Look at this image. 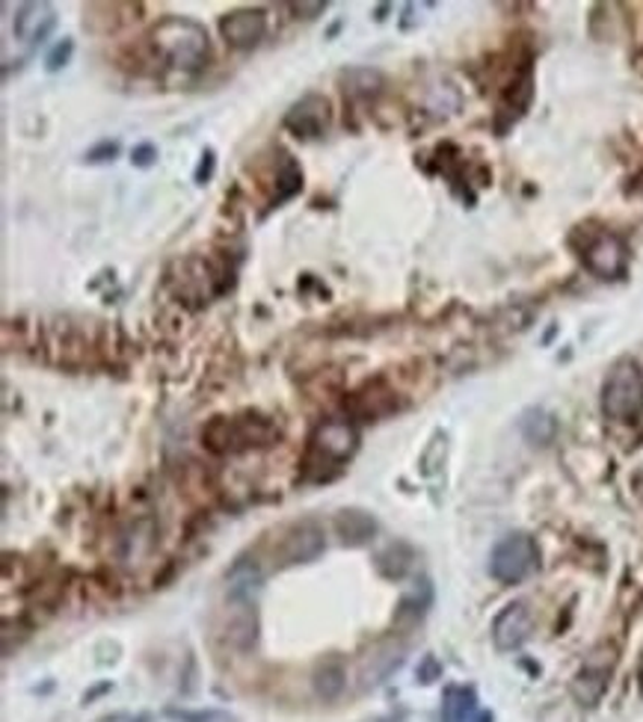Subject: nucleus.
I'll return each instance as SVG.
<instances>
[{
	"instance_id": "423d86ee",
	"label": "nucleus",
	"mask_w": 643,
	"mask_h": 722,
	"mask_svg": "<svg viewBox=\"0 0 643 722\" xmlns=\"http://www.w3.org/2000/svg\"><path fill=\"white\" fill-rule=\"evenodd\" d=\"M581 261L599 279H622L629 270V246L614 231H587V241L581 243Z\"/></svg>"
},
{
	"instance_id": "bb28decb",
	"label": "nucleus",
	"mask_w": 643,
	"mask_h": 722,
	"mask_svg": "<svg viewBox=\"0 0 643 722\" xmlns=\"http://www.w3.org/2000/svg\"><path fill=\"white\" fill-rule=\"evenodd\" d=\"M638 681H641V693H643V658H641V670H638Z\"/></svg>"
},
{
	"instance_id": "6e6552de",
	"label": "nucleus",
	"mask_w": 643,
	"mask_h": 722,
	"mask_svg": "<svg viewBox=\"0 0 643 722\" xmlns=\"http://www.w3.org/2000/svg\"><path fill=\"white\" fill-rule=\"evenodd\" d=\"M267 33V15L264 10H234L220 19V36L234 51H250L262 42Z\"/></svg>"
},
{
	"instance_id": "6ab92c4d",
	"label": "nucleus",
	"mask_w": 643,
	"mask_h": 722,
	"mask_svg": "<svg viewBox=\"0 0 643 722\" xmlns=\"http://www.w3.org/2000/svg\"><path fill=\"white\" fill-rule=\"evenodd\" d=\"M519 427H522V436H525L531 444H539V448H543V444L555 439L558 424H555V418H551L548 412H543V408H527L522 420H519Z\"/></svg>"
},
{
	"instance_id": "f257e3e1",
	"label": "nucleus",
	"mask_w": 643,
	"mask_h": 722,
	"mask_svg": "<svg viewBox=\"0 0 643 722\" xmlns=\"http://www.w3.org/2000/svg\"><path fill=\"white\" fill-rule=\"evenodd\" d=\"M151 45L163 57V63L179 69V72H199L208 63V33L199 22L187 15H167L160 19L158 27L151 30Z\"/></svg>"
},
{
	"instance_id": "9d476101",
	"label": "nucleus",
	"mask_w": 643,
	"mask_h": 722,
	"mask_svg": "<svg viewBox=\"0 0 643 722\" xmlns=\"http://www.w3.org/2000/svg\"><path fill=\"white\" fill-rule=\"evenodd\" d=\"M57 27V12L51 3H22L15 10V22H12V33L15 39L24 45H39L48 39V33Z\"/></svg>"
},
{
	"instance_id": "5701e85b",
	"label": "nucleus",
	"mask_w": 643,
	"mask_h": 722,
	"mask_svg": "<svg viewBox=\"0 0 643 722\" xmlns=\"http://www.w3.org/2000/svg\"><path fill=\"white\" fill-rule=\"evenodd\" d=\"M155 160H158V148L155 146H137L134 151H131V163L137 169H148L155 167Z\"/></svg>"
},
{
	"instance_id": "a211bd4d",
	"label": "nucleus",
	"mask_w": 643,
	"mask_h": 722,
	"mask_svg": "<svg viewBox=\"0 0 643 722\" xmlns=\"http://www.w3.org/2000/svg\"><path fill=\"white\" fill-rule=\"evenodd\" d=\"M475 690L469 687H448L442 699V722H469L475 713Z\"/></svg>"
},
{
	"instance_id": "0eeeda50",
	"label": "nucleus",
	"mask_w": 643,
	"mask_h": 722,
	"mask_svg": "<svg viewBox=\"0 0 643 722\" xmlns=\"http://www.w3.org/2000/svg\"><path fill=\"white\" fill-rule=\"evenodd\" d=\"M329 119H332V110H329L327 98L317 93H308L288 110L282 125H286V131L300 136V139H315V136L327 134Z\"/></svg>"
},
{
	"instance_id": "f03ea898",
	"label": "nucleus",
	"mask_w": 643,
	"mask_h": 722,
	"mask_svg": "<svg viewBox=\"0 0 643 722\" xmlns=\"http://www.w3.org/2000/svg\"><path fill=\"white\" fill-rule=\"evenodd\" d=\"M202 439L214 453H241L250 448H264L279 439L274 420L262 415H241V418H214L202 429Z\"/></svg>"
},
{
	"instance_id": "f8f14e48",
	"label": "nucleus",
	"mask_w": 643,
	"mask_h": 722,
	"mask_svg": "<svg viewBox=\"0 0 643 722\" xmlns=\"http://www.w3.org/2000/svg\"><path fill=\"white\" fill-rule=\"evenodd\" d=\"M611 666H614V654L602 660L593 654L584 666L579 670L575 681H572V693L581 705H596L602 699V693L608 690V681H611Z\"/></svg>"
},
{
	"instance_id": "39448f33",
	"label": "nucleus",
	"mask_w": 643,
	"mask_h": 722,
	"mask_svg": "<svg viewBox=\"0 0 643 722\" xmlns=\"http://www.w3.org/2000/svg\"><path fill=\"white\" fill-rule=\"evenodd\" d=\"M539 565V548L534 536L527 534H510L493 548L489 554V575L496 577L498 584L513 587L527 575H534Z\"/></svg>"
},
{
	"instance_id": "4468645a",
	"label": "nucleus",
	"mask_w": 643,
	"mask_h": 722,
	"mask_svg": "<svg viewBox=\"0 0 643 722\" xmlns=\"http://www.w3.org/2000/svg\"><path fill=\"white\" fill-rule=\"evenodd\" d=\"M395 406H398L395 391L383 386V379H374V382H368L365 388H359L356 394H353V400H350V408L368 420L380 418V415H389Z\"/></svg>"
},
{
	"instance_id": "dca6fc26",
	"label": "nucleus",
	"mask_w": 643,
	"mask_h": 722,
	"mask_svg": "<svg viewBox=\"0 0 643 722\" xmlns=\"http://www.w3.org/2000/svg\"><path fill=\"white\" fill-rule=\"evenodd\" d=\"M383 89V74L377 69H348L341 72L344 98H374Z\"/></svg>"
},
{
	"instance_id": "7ed1b4c3",
	"label": "nucleus",
	"mask_w": 643,
	"mask_h": 722,
	"mask_svg": "<svg viewBox=\"0 0 643 722\" xmlns=\"http://www.w3.org/2000/svg\"><path fill=\"white\" fill-rule=\"evenodd\" d=\"M359 448V432L353 429V424L341 418L324 420L320 427L315 429L312 436V444H308V472H315V480H324L332 472H338L344 462L356 453Z\"/></svg>"
},
{
	"instance_id": "aec40b11",
	"label": "nucleus",
	"mask_w": 643,
	"mask_h": 722,
	"mask_svg": "<svg viewBox=\"0 0 643 722\" xmlns=\"http://www.w3.org/2000/svg\"><path fill=\"white\" fill-rule=\"evenodd\" d=\"M317 693L324 696V699H332V696H338L341 693V687H344V670L338 666V663H324L320 670H317Z\"/></svg>"
},
{
	"instance_id": "393cba45",
	"label": "nucleus",
	"mask_w": 643,
	"mask_h": 722,
	"mask_svg": "<svg viewBox=\"0 0 643 722\" xmlns=\"http://www.w3.org/2000/svg\"><path fill=\"white\" fill-rule=\"evenodd\" d=\"M433 678H439V663H436V658L427 654L422 666H418V681H422V684H430Z\"/></svg>"
},
{
	"instance_id": "9b49d317",
	"label": "nucleus",
	"mask_w": 643,
	"mask_h": 722,
	"mask_svg": "<svg viewBox=\"0 0 643 722\" xmlns=\"http://www.w3.org/2000/svg\"><path fill=\"white\" fill-rule=\"evenodd\" d=\"M324 548H327L324 530L315 522H300L288 530L279 554H282V563H308V560H317Z\"/></svg>"
},
{
	"instance_id": "a878e982",
	"label": "nucleus",
	"mask_w": 643,
	"mask_h": 722,
	"mask_svg": "<svg viewBox=\"0 0 643 722\" xmlns=\"http://www.w3.org/2000/svg\"><path fill=\"white\" fill-rule=\"evenodd\" d=\"M291 10L303 12V19H317L320 12L327 10V3H291Z\"/></svg>"
},
{
	"instance_id": "b1692460",
	"label": "nucleus",
	"mask_w": 643,
	"mask_h": 722,
	"mask_svg": "<svg viewBox=\"0 0 643 722\" xmlns=\"http://www.w3.org/2000/svg\"><path fill=\"white\" fill-rule=\"evenodd\" d=\"M214 172V151L208 148L205 155H202V163L199 169H196V184H208V179H211Z\"/></svg>"
},
{
	"instance_id": "2eb2a0df",
	"label": "nucleus",
	"mask_w": 643,
	"mask_h": 722,
	"mask_svg": "<svg viewBox=\"0 0 643 722\" xmlns=\"http://www.w3.org/2000/svg\"><path fill=\"white\" fill-rule=\"evenodd\" d=\"M531 98H534V72H531V65H522V72L513 74V84L507 86L505 98H501V110L498 115H510V122H517L519 115L525 113L527 105H531Z\"/></svg>"
},
{
	"instance_id": "ddd939ff",
	"label": "nucleus",
	"mask_w": 643,
	"mask_h": 722,
	"mask_svg": "<svg viewBox=\"0 0 643 722\" xmlns=\"http://www.w3.org/2000/svg\"><path fill=\"white\" fill-rule=\"evenodd\" d=\"M336 534L350 548H362L377 536V518L365 510H341L336 515Z\"/></svg>"
},
{
	"instance_id": "412c9836",
	"label": "nucleus",
	"mask_w": 643,
	"mask_h": 722,
	"mask_svg": "<svg viewBox=\"0 0 643 722\" xmlns=\"http://www.w3.org/2000/svg\"><path fill=\"white\" fill-rule=\"evenodd\" d=\"M72 53H74V42L72 39H63V42H57L51 48V53H48V57H45V69H48V72H60V69H63V65H69V60H72Z\"/></svg>"
},
{
	"instance_id": "f3484780",
	"label": "nucleus",
	"mask_w": 643,
	"mask_h": 722,
	"mask_svg": "<svg viewBox=\"0 0 643 722\" xmlns=\"http://www.w3.org/2000/svg\"><path fill=\"white\" fill-rule=\"evenodd\" d=\"M300 189H303V169H300V163H296L291 155H282V158H279V167H276L274 205L294 199Z\"/></svg>"
},
{
	"instance_id": "4be33fe9",
	"label": "nucleus",
	"mask_w": 643,
	"mask_h": 722,
	"mask_svg": "<svg viewBox=\"0 0 643 722\" xmlns=\"http://www.w3.org/2000/svg\"><path fill=\"white\" fill-rule=\"evenodd\" d=\"M117 155H119V143L105 139V143H98L96 148L86 151V163H107V160H113Z\"/></svg>"
},
{
	"instance_id": "1a4fd4ad",
	"label": "nucleus",
	"mask_w": 643,
	"mask_h": 722,
	"mask_svg": "<svg viewBox=\"0 0 643 722\" xmlns=\"http://www.w3.org/2000/svg\"><path fill=\"white\" fill-rule=\"evenodd\" d=\"M531 631H534V613L525 601H513L493 622V643L498 651H517L525 646Z\"/></svg>"
},
{
	"instance_id": "20e7f679",
	"label": "nucleus",
	"mask_w": 643,
	"mask_h": 722,
	"mask_svg": "<svg viewBox=\"0 0 643 722\" xmlns=\"http://www.w3.org/2000/svg\"><path fill=\"white\" fill-rule=\"evenodd\" d=\"M602 412L611 420H638L643 415V370L632 358L611 367L602 386Z\"/></svg>"
}]
</instances>
